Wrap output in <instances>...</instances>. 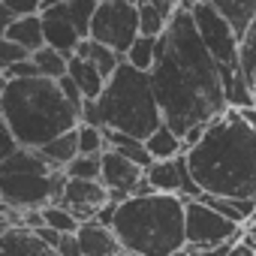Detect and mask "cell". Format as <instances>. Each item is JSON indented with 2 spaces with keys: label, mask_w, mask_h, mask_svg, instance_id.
<instances>
[{
  "label": "cell",
  "mask_w": 256,
  "mask_h": 256,
  "mask_svg": "<svg viewBox=\"0 0 256 256\" xmlns=\"http://www.w3.org/2000/svg\"><path fill=\"white\" fill-rule=\"evenodd\" d=\"M244 235V226L223 217L217 208H211L202 199H187V250L199 253L205 247H217L226 241H238Z\"/></svg>",
  "instance_id": "obj_9"
},
{
  "label": "cell",
  "mask_w": 256,
  "mask_h": 256,
  "mask_svg": "<svg viewBox=\"0 0 256 256\" xmlns=\"http://www.w3.org/2000/svg\"><path fill=\"white\" fill-rule=\"evenodd\" d=\"M157 46H160V36L139 34L136 42L126 48V60H130L133 66H139V70H145V72H151L154 64H157Z\"/></svg>",
  "instance_id": "obj_24"
},
{
  "label": "cell",
  "mask_w": 256,
  "mask_h": 256,
  "mask_svg": "<svg viewBox=\"0 0 256 256\" xmlns=\"http://www.w3.org/2000/svg\"><path fill=\"white\" fill-rule=\"evenodd\" d=\"M34 60L40 66V76H48V78H64L70 72V54H64L60 48L42 46L34 52Z\"/></svg>",
  "instance_id": "obj_23"
},
{
  "label": "cell",
  "mask_w": 256,
  "mask_h": 256,
  "mask_svg": "<svg viewBox=\"0 0 256 256\" xmlns=\"http://www.w3.org/2000/svg\"><path fill=\"white\" fill-rule=\"evenodd\" d=\"M253 90H256V82H253Z\"/></svg>",
  "instance_id": "obj_46"
},
{
  "label": "cell",
  "mask_w": 256,
  "mask_h": 256,
  "mask_svg": "<svg viewBox=\"0 0 256 256\" xmlns=\"http://www.w3.org/2000/svg\"><path fill=\"white\" fill-rule=\"evenodd\" d=\"M58 4H64V0H42V12H46L48 6H58Z\"/></svg>",
  "instance_id": "obj_41"
},
{
  "label": "cell",
  "mask_w": 256,
  "mask_h": 256,
  "mask_svg": "<svg viewBox=\"0 0 256 256\" xmlns=\"http://www.w3.org/2000/svg\"><path fill=\"white\" fill-rule=\"evenodd\" d=\"M4 36H6V40H16V42H22V46H24V48H30V52H36V48L48 46V42H46V22H42V12L12 18V22L4 28Z\"/></svg>",
  "instance_id": "obj_16"
},
{
  "label": "cell",
  "mask_w": 256,
  "mask_h": 256,
  "mask_svg": "<svg viewBox=\"0 0 256 256\" xmlns=\"http://www.w3.org/2000/svg\"><path fill=\"white\" fill-rule=\"evenodd\" d=\"M190 172L202 193L256 196V126L238 108H226L208 124L199 145L187 151Z\"/></svg>",
  "instance_id": "obj_2"
},
{
  "label": "cell",
  "mask_w": 256,
  "mask_h": 256,
  "mask_svg": "<svg viewBox=\"0 0 256 256\" xmlns=\"http://www.w3.org/2000/svg\"><path fill=\"white\" fill-rule=\"evenodd\" d=\"M193 18H196L202 42L220 64V72H241V36L235 34V28L208 0H196L193 4Z\"/></svg>",
  "instance_id": "obj_7"
},
{
  "label": "cell",
  "mask_w": 256,
  "mask_h": 256,
  "mask_svg": "<svg viewBox=\"0 0 256 256\" xmlns=\"http://www.w3.org/2000/svg\"><path fill=\"white\" fill-rule=\"evenodd\" d=\"M42 214H46V226H52V229H58V232H78L82 229V220L66 208V205H58V202H52V205H46L42 208Z\"/></svg>",
  "instance_id": "obj_25"
},
{
  "label": "cell",
  "mask_w": 256,
  "mask_h": 256,
  "mask_svg": "<svg viewBox=\"0 0 256 256\" xmlns=\"http://www.w3.org/2000/svg\"><path fill=\"white\" fill-rule=\"evenodd\" d=\"M82 124H96V126H106L102 124V112H100V102L96 100H84V106H82Z\"/></svg>",
  "instance_id": "obj_36"
},
{
  "label": "cell",
  "mask_w": 256,
  "mask_h": 256,
  "mask_svg": "<svg viewBox=\"0 0 256 256\" xmlns=\"http://www.w3.org/2000/svg\"><path fill=\"white\" fill-rule=\"evenodd\" d=\"M166 24H169V18L151 4V0H142L139 4V28H142V34L145 36H160L166 30Z\"/></svg>",
  "instance_id": "obj_29"
},
{
  "label": "cell",
  "mask_w": 256,
  "mask_h": 256,
  "mask_svg": "<svg viewBox=\"0 0 256 256\" xmlns=\"http://www.w3.org/2000/svg\"><path fill=\"white\" fill-rule=\"evenodd\" d=\"M70 178H84V181H100L102 175V154H78L66 166Z\"/></svg>",
  "instance_id": "obj_27"
},
{
  "label": "cell",
  "mask_w": 256,
  "mask_h": 256,
  "mask_svg": "<svg viewBox=\"0 0 256 256\" xmlns=\"http://www.w3.org/2000/svg\"><path fill=\"white\" fill-rule=\"evenodd\" d=\"M126 4H142V0H126Z\"/></svg>",
  "instance_id": "obj_44"
},
{
  "label": "cell",
  "mask_w": 256,
  "mask_h": 256,
  "mask_svg": "<svg viewBox=\"0 0 256 256\" xmlns=\"http://www.w3.org/2000/svg\"><path fill=\"white\" fill-rule=\"evenodd\" d=\"M40 154L54 166V169H66L82 151H78V126L76 130H66V133H60V136H54L52 142H46L42 148H40Z\"/></svg>",
  "instance_id": "obj_18"
},
{
  "label": "cell",
  "mask_w": 256,
  "mask_h": 256,
  "mask_svg": "<svg viewBox=\"0 0 256 256\" xmlns=\"http://www.w3.org/2000/svg\"><path fill=\"white\" fill-rule=\"evenodd\" d=\"M151 4H154V6L166 16V18H172V16L178 12V6H181V4H175V0H151Z\"/></svg>",
  "instance_id": "obj_40"
},
{
  "label": "cell",
  "mask_w": 256,
  "mask_h": 256,
  "mask_svg": "<svg viewBox=\"0 0 256 256\" xmlns=\"http://www.w3.org/2000/svg\"><path fill=\"white\" fill-rule=\"evenodd\" d=\"M142 34L139 28V4H126V0H100V10L94 16L90 24V36L102 46L118 48L120 54H126L136 42V36Z\"/></svg>",
  "instance_id": "obj_8"
},
{
  "label": "cell",
  "mask_w": 256,
  "mask_h": 256,
  "mask_svg": "<svg viewBox=\"0 0 256 256\" xmlns=\"http://www.w3.org/2000/svg\"><path fill=\"white\" fill-rule=\"evenodd\" d=\"M208 4L235 28L238 36H244L250 22L256 18V0H208Z\"/></svg>",
  "instance_id": "obj_20"
},
{
  "label": "cell",
  "mask_w": 256,
  "mask_h": 256,
  "mask_svg": "<svg viewBox=\"0 0 256 256\" xmlns=\"http://www.w3.org/2000/svg\"><path fill=\"white\" fill-rule=\"evenodd\" d=\"M142 178H145V169L139 163H133L130 157H124L114 148L102 151V175H100V181L112 190V196L118 202H124L126 196H133L136 187L142 184Z\"/></svg>",
  "instance_id": "obj_10"
},
{
  "label": "cell",
  "mask_w": 256,
  "mask_h": 256,
  "mask_svg": "<svg viewBox=\"0 0 256 256\" xmlns=\"http://www.w3.org/2000/svg\"><path fill=\"white\" fill-rule=\"evenodd\" d=\"M118 256H139V253H133V250H126V247H124V250H120Z\"/></svg>",
  "instance_id": "obj_42"
},
{
  "label": "cell",
  "mask_w": 256,
  "mask_h": 256,
  "mask_svg": "<svg viewBox=\"0 0 256 256\" xmlns=\"http://www.w3.org/2000/svg\"><path fill=\"white\" fill-rule=\"evenodd\" d=\"M70 175L66 169L52 172H0V199L10 208L34 211L52 202H60Z\"/></svg>",
  "instance_id": "obj_6"
},
{
  "label": "cell",
  "mask_w": 256,
  "mask_h": 256,
  "mask_svg": "<svg viewBox=\"0 0 256 256\" xmlns=\"http://www.w3.org/2000/svg\"><path fill=\"white\" fill-rule=\"evenodd\" d=\"M66 6H70V18L78 28V34L90 36V24H94V16L100 10V0H70Z\"/></svg>",
  "instance_id": "obj_28"
},
{
  "label": "cell",
  "mask_w": 256,
  "mask_h": 256,
  "mask_svg": "<svg viewBox=\"0 0 256 256\" xmlns=\"http://www.w3.org/2000/svg\"><path fill=\"white\" fill-rule=\"evenodd\" d=\"M205 133H208V124H196V126H190V130L181 136V139H184V148L190 151L193 145H199V142L205 139Z\"/></svg>",
  "instance_id": "obj_37"
},
{
  "label": "cell",
  "mask_w": 256,
  "mask_h": 256,
  "mask_svg": "<svg viewBox=\"0 0 256 256\" xmlns=\"http://www.w3.org/2000/svg\"><path fill=\"white\" fill-rule=\"evenodd\" d=\"M106 139H108V148L120 151L124 157H130L133 163H139L142 169H148L154 163L151 151H148V142L139 139V136H130V133H120V130H108L106 126Z\"/></svg>",
  "instance_id": "obj_21"
},
{
  "label": "cell",
  "mask_w": 256,
  "mask_h": 256,
  "mask_svg": "<svg viewBox=\"0 0 256 256\" xmlns=\"http://www.w3.org/2000/svg\"><path fill=\"white\" fill-rule=\"evenodd\" d=\"M36 232H40V238H42L46 244H52V247L58 250V244H60V238H64V232H58V229H52V226H40Z\"/></svg>",
  "instance_id": "obj_38"
},
{
  "label": "cell",
  "mask_w": 256,
  "mask_h": 256,
  "mask_svg": "<svg viewBox=\"0 0 256 256\" xmlns=\"http://www.w3.org/2000/svg\"><path fill=\"white\" fill-rule=\"evenodd\" d=\"M78 241H82V250L84 256H118L124 250L120 238L114 235L112 226H102L96 220H84L82 229H78Z\"/></svg>",
  "instance_id": "obj_14"
},
{
  "label": "cell",
  "mask_w": 256,
  "mask_h": 256,
  "mask_svg": "<svg viewBox=\"0 0 256 256\" xmlns=\"http://www.w3.org/2000/svg\"><path fill=\"white\" fill-rule=\"evenodd\" d=\"M70 76L76 78V84L82 88V94L84 96H90V100H96L102 90H106V76L96 70V64L94 60H88V58H78V54H72L70 58Z\"/></svg>",
  "instance_id": "obj_19"
},
{
  "label": "cell",
  "mask_w": 256,
  "mask_h": 256,
  "mask_svg": "<svg viewBox=\"0 0 256 256\" xmlns=\"http://www.w3.org/2000/svg\"><path fill=\"white\" fill-rule=\"evenodd\" d=\"M108 199H112V190H108L102 181L70 178L58 205H66V208H70V211L84 223V220H94V217H96V211H100Z\"/></svg>",
  "instance_id": "obj_11"
},
{
  "label": "cell",
  "mask_w": 256,
  "mask_h": 256,
  "mask_svg": "<svg viewBox=\"0 0 256 256\" xmlns=\"http://www.w3.org/2000/svg\"><path fill=\"white\" fill-rule=\"evenodd\" d=\"M76 54L78 58H88V60H94L96 64V70L106 76V78H112L114 76V70L126 60V54H120L118 48H112V46H102V42H96L94 36H84L82 42H78V48H76Z\"/></svg>",
  "instance_id": "obj_17"
},
{
  "label": "cell",
  "mask_w": 256,
  "mask_h": 256,
  "mask_svg": "<svg viewBox=\"0 0 256 256\" xmlns=\"http://www.w3.org/2000/svg\"><path fill=\"white\" fill-rule=\"evenodd\" d=\"M102 124L108 130H120L139 139H148L163 124V108L151 82V72L124 60L114 76L106 82V90L96 96Z\"/></svg>",
  "instance_id": "obj_5"
},
{
  "label": "cell",
  "mask_w": 256,
  "mask_h": 256,
  "mask_svg": "<svg viewBox=\"0 0 256 256\" xmlns=\"http://www.w3.org/2000/svg\"><path fill=\"white\" fill-rule=\"evenodd\" d=\"M58 256H84L82 250V241H78V232H66L58 244Z\"/></svg>",
  "instance_id": "obj_35"
},
{
  "label": "cell",
  "mask_w": 256,
  "mask_h": 256,
  "mask_svg": "<svg viewBox=\"0 0 256 256\" xmlns=\"http://www.w3.org/2000/svg\"><path fill=\"white\" fill-rule=\"evenodd\" d=\"M184 166H187V151L178 154L175 160H154L145 169V178L151 181V187L157 193H181L184 190Z\"/></svg>",
  "instance_id": "obj_15"
},
{
  "label": "cell",
  "mask_w": 256,
  "mask_h": 256,
  "mask_svg": "<svg viewBox=\"0 0 256 256\" xmlns=\"http://www.w3.org/2000/svg\"><path fill=\"white\" fill-rule=\"evenodd\" d=\"M42 22H46V42L52 46V48H60L64 54H76V48H78V42L84 40L82 34H78V28L72 24V18H70V6L66 4H58V6H48L46 12H42Z\"/></svg>",
  "instance_id": "obj_12"
},
{
  "label": "cell",
  "mask_w": 256,
  "mask_h": 256,
  "mask_svg": "<svg viewBox=\"0 0 256 256\" xmlns=\"http://www.w3.org/2000/svg\"><path fill=\"white\" fill-rule=\"evenodd\" d=\"M175 4H184V0H175Z\"/></svg>",
  "instance_id": "obj_45"
},
{
  "label": "cell",
  "mask_w": 256,
  "mask_h": 256,
  "mask_svg": "<svg viewBox=\"0 0 256 256\" xmlns=\"http://www.w3.org/2000/svg\"><path fill=\"white\" fill-rule=\"evenodd\" d=\"M145 142H148V151H151V157H154V160H175L178 154H184V151H187V148H184L181 133H175L166 120L157 126V130H154Z\"/></svg>",
  "instance_id": "obj_22"
},
{
  "label": "cell",
  "mask_w": 256,
  "mask_h": 256,
  "mask_svg": "<svg viewBox=\"0 0 256 256\" xmlns=\"http://www.w3.org/2000/svg\"><path fill=\"white\" fill-rule=\"evenodd\" d=\"M108 148L106 126L96 124H78V151L82 154H102Z\"/></svg>",
  "instance_id": "obj_26"
},
{
  "label": "cell",
  "mask_w": 256,
  "mask_h": 256,
  "mask_svg": "<svg viewBox=\"0 0 256 256\" xmlns=\"http://www.w3.org/2000/svg\"><path fill=\"white\" fill-rule=\"evenodd\" d=\"M226 256H256V235L247 229V232H244L232 247H229V253H226Z\"/></svg>",
  "instance_id": "obj_34"
},
{
  "label": "cell",
  "mask_w": 256,
  "mask_h": 256,
  "mask_svg": "<svg viewBox=\"0 0 256 256\" xmlns=\"http://www.w3.org/2000/svg\"><path fill=\"white\" fill-rule=\"evenodd\" d=\"M112 229L126 250L139 256H172L187 247V196L133 193L118 202Z\"/></svg>",
  "instance_id": "obj_4"
},
{
  "label": "cell",
  "mask_w": 256,
  "mask_h": 256,
  "mask_svg": "<svg viewBox=\"0 0 256 256\" xmlns=\"http://www.w3.org/2000/svg\"><path fill=\"white\" fill-rule=\"evenodd\" d=\"M241 72L250 84L256 82V18L250 22L247 34L241 36Z\"/></svg>",
  "instance_id": "obj_30"
},
{
  "label": "cell",
  "mask_w": 256,
  "mask_h": 256,
  "mask_svg": "<svg viewBox=\"0 0 256 256\" xmlns=\"http://www.w3.org/2000/svg\"><path fill=\"white\" fill-rule=\"evenodd\" d=\"M28 58H34V52H30V48H24V46H22V42H16V40L0 36V66H12V64L28 60Z\"/></svg>",
  "instance_id": "obj_32"
},
{
  "label": "cell",
  "mask_w": 256,
  "mask_h": 256,
  "mask_svg": "<svg viewBox=\"0 0 256 256\" xmlns=\"http://www.w3.org/2000/svg\"><path fill=\"white\" fill-rule=\"evenodd\" d=\"M151 82L163 120L181 136L196 124H211L229 108L220 64L202 42L193 10L178 6L160 34Z\"/></svg>",
  "instance_id": "obj_1"
},
{
  "label": "cell",
  "mask_w": 256,
  "mask_h": 256,
  "mask_svg": "<svg viewBox=\"0 0 256 256\" xmlns=\"http://www.w3.org/2000/svg\"><path fill=\"white\" fill-rule=\"evenodd\" d=\"M250 232H253V235H256V223H250Z\"/></svg>",
  "instance_id": "obj_43"
},
{
  "label": "cell",
  "mask_w": 256,
  "mask_h": 256,
  "mask_svg": "<svg viewBox=\"0 0 256 256\" xmlns=\"http://www.w3.org/2000/svg\"><path fill=\"white\" fill-rule=\"evenodd\" d=\"M0 70H4V72H0V82H10V78H34V76H40V66H36L34 58L18 60V64H12V66H0Z\"/></svg>",
  "instance_id": "obj_33"
},
{
  "label": "cell",
  "mask_w": 256,
  "mask_h": 256,
  "mask_svg": "<svg viewBox=\"0 0 256 256\" xmlns=\"http://www.w3.org/2000/svg\"><path fill=\"white\" fill-rule=\"evenodd\" d=\"M64 4H70V0H64Z\"/></svg>",
  "instance_id": "obj_47"
},
{
  "label": "cell",
  "mask_w": 256,
  "mask_h": 256,
  "mask_svg": "<svg viewBox=\"0 0 256 256\" xmlns=\"http://www.w3.org/2000/svg\"><path fill=\"white\" fill-rule=\"evenodd\" d=\"M0 256H58V250L46 244L36 229L4 226V232H0Z\"/></svg>",
  "instance_id": "obj_13"
},
{
  "label": "cell",
  "mask_w": 256,
  "mask_h": 256,
  "mask_svg": "<svg viewBox=\"0 0 256 256\" xmlns=\"http://www.w3.org/2000/svg\"><path fill=\"white\" fill-rule=\"evenodd\" d=\"M36 12H42V0H0V16H4V28H6L12 18L36 16Z\"/></svg>",
  "instance_id": "obj_31"
},
{
  "label": "cell",
  "mask_w": 256,
  "mask_h": 256,
  "mask_svg": "<svg viewBox=\"0 0 256 256\" xmlns=\"http://www.w3.org/2000/svg\"><path fill=\"white\" fill-rule=\"evenodd\" d=\"M0 112L4 126L28 148H42L82 124V108L64 94L60 82L48 76L0 82Z\"/></svg>",
  "instance_id": "obj_3"
},
{
  "label": "cell",
  "mask_w": 256,
  "mask_h": 256,
  "mask_svg": "<svg viewBox=\"0 0 256 256\" xmlns=\"http://www.w3.org/2000/svg\"><path fill=\"white\" fill-rule=\"evenodd\" d=\"M232 244H235V241H226V244H217V247H205V250H199V253H190V256H226Z\"/></svg>",
  "instance_id": "obj_39"
}]
</instances>
